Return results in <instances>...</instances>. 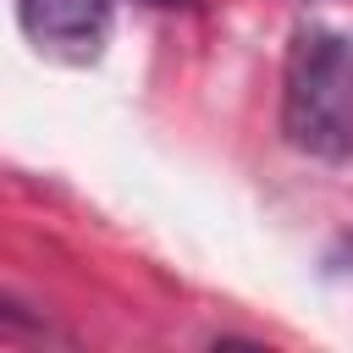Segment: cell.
Wrapping results in <instances>:
<instances>
[{
	"instance_id": "1",
	"label": "cell",
	"mask_w": 353,
	"mask_h": 353,
	"mask_svg": "<svg viewBox=\"0 0 353 353\" xmlns=\"http://www.w3.org/2000/svg\"><path fill=\"white\" fill-rule=\"evenodd\" d=\"M281 132L309 160L353 154V39L331 28H298L281 72Z\"/></svg>"
},
{
	"instance_id": "2",
	"label": "cell",
	"mask_w": 353,
	"mask_h": 353,
	"mask_svg": "<svg viewBox=\"0 0 353 353\" xmlns=\"http://www.w3.org/2000/svg\"><path fill=\"white\" fill-rule=\"evenodd\" d=\"M28 39L55 50H94L110 22V0H17Z\"/></svg>"
},
{
	"instance_id": "3",
	"label": "cell",
	"mask_w": 353,
	"mask_h": 353,
	"mask_svg": "<svg viewBox=\"0 0 353 353\" xmlns=\"http://www.w3.org/2000/svg\"><path fill=\"white\" fill-rule=\"evenodd\" d=\"M149 6H188V0H149Z\"/></svg>"
}]
</instances>
